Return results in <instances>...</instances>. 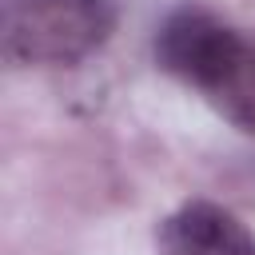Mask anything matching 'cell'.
<instances>
[{"label":"cell","instance_id":"2","mask_svg":"<svg viewBox=\"0 0 255 255\" xmlns=\"http://www.w3.org/2000/svg\"><path fill=\"white\" fill-rule=\"evenodd\" d=\"M112 32V0H0V52L12 68L80 64Z\"/></svg>","mask_w":255,"mask_h":255},{"label":"cell","instance_id":"1","mask_svg":"<svg viewBox=\"0 0 255 255\" xmlns=\"http://www.w3.org/2000/svg\"><path fill=\"white\" fill-rule=\"evenodd\" d=\"M155 60L163 72L199 88L223 120L255 135V40L211 12L183 8L159 28Z\"/></svg>","mask_w":255,"mask_h":255},{"label":"cell","instance_id":"3","mask_svg":"<svg viewBox=\"0 0 255 255\" xmlns=\"http://www.w3.org/2000/svg\"><path fill=\"white\" fill-rule=\"evenodd\" d=\"M155 247L159 255H255V235L235 211L191 199L159 223Z\"/></svg>","mask_w":255,"mask_h":255}]
</instances>
